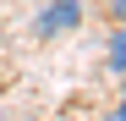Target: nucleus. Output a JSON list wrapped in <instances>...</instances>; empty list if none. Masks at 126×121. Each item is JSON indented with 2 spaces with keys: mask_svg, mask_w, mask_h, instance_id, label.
<instances>
[{
  "mask_svg": "<svg viewBox=\"0 0 126 121\" xmlns=\"http://www.w3.org/2000/svg\"><path fill=\"white\" fill-rule=\"evenodd\" d=\"M71 28H82V0H49V6H38V17H33L38 39H60Z\"/></svg>",
  "mask_w": 126,
  "mask_h": 121,
  "instance_id": "1",
  "label": "nucleus"
},
{
  "mask_svg": "<svg viewBox=\"0 0 126 121\" xmlns=\"http://www.w3.org/2000/svg\"><path fill=\"white\" fill-rule=\"evenodd\" d=\"M104 60H110V72H115V77H126V28L110 33V55H104Z\"/></svg>",
  "mask_w": 126,
  "mask_h": 121,
  "instance_id": "2",
  "label": "nucleus"
},
{
  "mask_svg": "<svg viewBox=\"0 0 126 121\" xmlns=\"http://www.w3.org/2000/svg\"><path fill=\"white\" fill-rule=\"evenodd\" d=\"M104 11H110V22L126 28V0H104Z\"/></svg>",
  "mask_w": 126,
  "mask_h": 121,
  "instance_id": "3",
  "label": "nucleus"
},
{
  "mask_svg": "<svg viewBox=\"0 0 126 121\" xmlns=\"http://www.w3.org/2000/svg\"><path fill=\"white\" fill-rule=\"evenodd\" d=\"M104 121H126V88H121V99H115V105L104 110Z\"/></svg>",
  "mask_w": 126,
  "mask_h": 121,
  "instance_id": "4",
  "label": "nucleus"
}]
</instances>
